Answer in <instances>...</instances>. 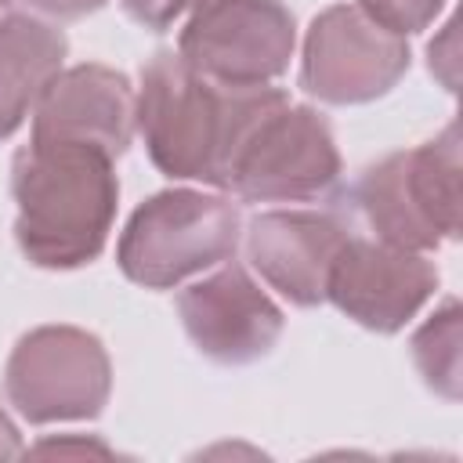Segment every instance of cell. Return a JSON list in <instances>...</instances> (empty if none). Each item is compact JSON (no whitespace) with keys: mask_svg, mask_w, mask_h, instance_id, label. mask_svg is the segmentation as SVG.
I'll use <instances>...</instances> for the list:
<instances>
[{"mask_svg":"<svg viewBox=\"0 0 463 463\" xmlns=\"http://www.w3.org/2000/svg\"><path fill=\"white\" fill-rule=\"evenodd\" d=\"M282 101L286 94L268 83H224L181 54L159 51L141 69L134 127L163 174L224 188L239 148Z\"/></svg>","mask_w":463,"mask_h":463,"instance_id":"cell-1","label":"cell"},{"mask_svg":"<svg viewBox=\"0 0 463 463\" xmlns=\"http://www.w3.org/2000/svg\"><path fill=\"white\" fill-rule=\"evenodd\" d=\"M61 29L33 14H7L0 22V137L25 123L47 83L61 72Z\"/></svg>","mask_w":463,"mask_h":463,"instance_id":"cell-13","label":"cell"},{"mask_svg":"<svg viewBox=\"0 0 463 463\" xmlns=\"http://www.w3.org/2000/svg\"><path fill=\"white\" fill-rule=\"evenodd\" d=\"M412 358L423 373V380L445 394L459 398V304L445 300L441 311H434L423 329L412 336Z\"/></svg>","mask_w":463,"mask_h":463,"instance_id":"cell-14","label":"cell"},{"mask_svg":"<svg viewBox=\"0 0 463 463\" xmlns=\"http://www.w3.org/2000/svg\"><path fill=\"white\" fill-rule=\"evenodd\" d=\"M354 203L376 239L405 250H438L459 235V127L449 123L434 141L391 152L354 184Z\"/></svg>","mask_w":463,"mask_h":463,"instance_id":"cell-3","label":"cell"},{"mask_svg":"<svg viewBox=\"0 0 463 463\" xmlns=\"http://www.w3.org/2000/svg\"><path fill=\"white\" fill-rule=\"evenodd\" d=\"M29 7L51 14V18H80V14H90L98 11L105 0H25Z\"/></svg>","mask_w":463,"mask_h":463,"instance_id":"cell-18","label":"cell"},{"mask_svg":"<svg viewBox=\"0 0 463 463\" xmlns=\"http://www.w3.org/2000/svg\"><path fill=\"white\" fill-rule=\"evenodd\" d=\"M293 14L282 0H203L177 54L224 83H268L293 58Z\"/></svg>","mask_w":463,"mask_h":463,"instance_id":"cell-8","label":"cell"},{"mask_svg":"<svg viewBox=\"0 0 463 463\" xmlns=\"http://www.w3.org/2000/svg\"><path fill=\"white\" fill-rule=\"evenodd\" d=\"M203 0H123V11L137 22V25H145V29H152V33H163V29H170L184 11H195Z\"/></svg>","mask_w":463,"mask_h":463,"instance_id":"cell-16","label":"cell"},{"mask_svg":"<svg viewBox=\"0 0 463 463\" xmlns=\"http://www.w3.org/2000/svg\"><path fill=\"white\" fill-rule=\"evenodd\" d=\"M336 177L340 152L329 123L307 105L282 101L253 127L224 188L253 203H300L329 192Z\"/></svg>","mask_w":463,"mask_h":463,"instance_id":"cell-6","label":"cell"},{"mask_svg":"<svg viewBox=\"0 0 463 463\" xmlns=\"http://www.w3.org/2000/svg\"><path fill=\"white\" fill-rule=\"evenodd\" d=\"M177 311L192 344L224 365L268 354L282 333V311L239 264L188 286L177 297Z\"/></svg>","mask_w":463,"mask_h":463,"instance_id":"cell-10","label":"cell"},{"mask_svg":"<svg viewBox=\"0 0 463 463\" xmlns=\"http://www.w3.org/2000/svg\"><path fill=\"white\" fill-rule=\"evenodd\" d=\"M434 289L438 268L420 250H405L387 239L347 235L333 260L326 300H333L365 329L394 333L427 304Z\"/></svg>","mask_w":463,"mask_h":463,"instance_id":"cell-9","label":"cell"},{"mask_svg":"<svg viewBox=\"0 0 463 463\" xmlns=\"http://www.w3.org/2000/svg\"><path fill=\"white\" fill-rule=\"evenodd\" d=\"M134 134V87L109 65L58 72L33 109V141H76L123 156Z\"/></svg>","mask_w":463,"mask_h":463,"instance_id":"cell-11","label":"cell"},{"mask_svg":"<svg viewBox=\"0 0 463 463\" xmlns=\"http://www.w3.org/2000/svg\"><path fill=\"white\" fill-rule=\"evenodd\" d=\"M409 69L405 36L373 22L358 4L326 7L304 40L300 83L329 105H358L387 94Z\"/></svg>","mask_w":463,"mask_h":463,"instance_id":"cell-7","label":"cell"},{"mask_svg":"<svg viewBox=\"0 0 463 463\" xmlns=\"http://www.w3.org/2000/svg\"><path fill=\"white\" fill-rule=\"evenodd\" d=\"M4 4H7V0H0V7H4Z\"/></svg>","mask_w":463,"mask_h":463,"instance_id":"cell-20","label":"cell"},{"mask_svg":"<svg viewBox=\"0 0 463 463\" xmlns=\"http://www.w3.org/2000/svg\"><path fill=\"white\" fill-rule=\"evenodd\" d=\"M445 0H358V7L380 22L383 29L405 36V33H420L434 22V14L441 11Z\"/></svg>","mask_w":463,"mask_h":463,"instance_id":"cell-15","label":"cell"},{"mask_svg":"<svg viewBox=\"0 0 463 463\" xmlns=\"http://www.w3.org/2000/svg\"><path fill=\"white\" fill-rule=\"evenodd\" d=\"M22 452V445H18V430H14V423L0 412V459H11V456H18Z\"/></svg>","mask_w":463,"mask_h":463,"instance_id":"cell-19","label":"cell"},{"mask_svg":"<svg viewBox=\"0 0 463 463\" xmlns=\"http://www.w3.org/2000/svg\"><path fill=\"white\" fill-rule=\"evenodd\" d=\"M112 369L98 336L72 326H40L7 358L4 391L33 423L98 416L109 398Z\"/></svg>","mask_w":463,"mask_h":463,"instance_id":"cell-5","label":"cell"},{"mask_svg":"<svg viewBox=\"0 0 463 463\" xmlns=\"http://www.w3.org/2000/svg\"><path fill=\"white\" fill-rule=\"evenodd\" d=\"M239 235L242 217L232 199L170 188L134 210L119 235L116 260L130 282L166 289L228 260Z\"/></svg>","mask_w":463,"mask_h":463,"instance_id":"cell-4","label":"cell"},{"mask_svg":"<svg viewBox=\"0 0 463 463\" xmlns=\"http://www.w3.org/2000/svg\"><path fill=\"white\" fill-rule=\"evenodd\" d=\"M36 456H112V449L109 445H101V441H83V438H58V441H40L36 449H33Z\"/></svg>","mask_w":463,"mask_h":463,"instance_id":"cell-17","label":"cell"},{"mask_svg":"<svg viewBox=\"0 0 463 463\" xmlns=\"http://www.w3.org/2000/svg\"><path fill=\"white\" fill-rule=\"evenodd\" d=\"M112 159L76 141H29L14 156V239L33 264L80 268L101 253L119 199Z\"/></svg>","mask_w":463,"mask_h":463,"instance_id":"cell-2","label":"cell"},{"mask_svg":"<svg viewBox=\"0 0 463 463\" xmlns=\"http://www.w3.org/2000/svg\"><path fill=\"white\" fill-rule=\"evenodd\" d=\"M344 242V224L311 210H271L253 217L246 232V253L260 279L304 307L326 300V282Z\"/></svg>","mask_w":463,"mask_h":463,"instance_id":"cell-12","label":"cell"}]
</instances>
